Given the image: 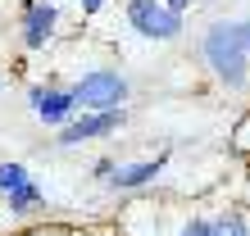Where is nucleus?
Listing matches in <instances>:
<instances>
[{
    "instance_id": "nucleus-5",
    "label": "nucleus",
    "mask_w": 250,
    "mask_h": 236,
    "mask_svg": "<svg viewBox=\"0 0 250 236\" xmlns=\"http://www.w3.org/2000/svg\"><path fill=\"white\" fill-rule=\"evenodd\" d=\"M19 32H23V50H46L55 41V32H60V9H55V0H23Z\"/></svg>"
},
{
    "instance_id": "nucleus-14",
    "label": "nucleus",
    "mask_w": 250,
    "mask_h": 236,
    "mask_svg": "<svg viewBox=\"0 0 250 236\" xmlns=\"http://www.w3.org/2000/svg\"><path fill=\"white\" fill-rule=\"evenodd\" d=\"M241 37H246V50H250V19L241 23Z\"/></svg>"
},
{
    "instance_id": "nucleus-11",
    "label": "nucleus",
    "mask_w": 250,
    "mask_h": 236,
    "mask_svg": "<svg viewBox=\"0 0 250 236\" xmlns=\"http://www.w3.org/2000/svg\"><path fill=\"white\" fill-rule=\"evenodd\" d=\"M178 236H214V223H205V218H191V223H187Z\"/></svg>"
},
{
    "instance_id": "nucleus-9",
    "label": "nucleus",
    "mask_w": 250,
    "mask_h": 236,
    "mask_svg": "<svg viewBox=\"0 0 250 236\" xmlns=\"http://www.w3.org/2000/svg\"><path fill=\"white\" fill-rule=\"evenodd\" d=\"M23 182H32V177H27V168H23V164H9V159H5V164H0V196H9V191H14V186H23Z\"/></svg>"
},
{
    "instance_id": "nucleus-12",
    "label": "nucleus",
    "mask_w": 250,
    "mask_h": 236,
    "mask_svg": "<svg viewBox=\"0 0 250 236\" xmlns=\"http://www.w3.org/2000/svg\"><path fill=\"white\" fill-rule=\"evenodd\" d=\"M78 5H82V14H86V19H91V14H100V9H105V0H78Z\"/></svg>"
},
{
    "instance_id": "nucleus-7",
    "label": "nucleus",
    "mask_w": 250,
    "mask_h": 236,
    "mask_svg": "<svg viewBox=\"0 0 250 236\" xmlns=\"http://www.w3.org/2000/svg\"><path fill=\"white\" fill-rule=\"evenodd\" d=\"M159 173H164V155H159V159H146V164H114L109 186H119V191H137V186H146V182H155Z\"/></svg>"
},
{
    "instance_id": "nucleus-6",
    "label": "nucleus",
    "mask_w": 250,
    "mask_h": 236,
    "mask_svg": "<svg viewBox=\"0 0 250 236\" xmlns=\"http://www.w3.org/2000/svg\"><path fill=\"white\" fill-rule=\"evenodd\" d=\"M27 105L46 127H64L73 114H78V96L73 91H55V86H32L27 91Z\"/></svg>"
},
{
    "instance_id": "nucleus-10",
    "label": "nucleus",
    "mask_w": 250,
    "mask_h": 236,
    "mask_svg": "<svg viewBox=\"0 0 250 236\" xmlns=\"http://www.w3.org/2000/svg\"><path fill=\"white\" fill-rule=\"evenodd\" d=\"M214 236H250V223H246L241 214H223L214 223Z\"/></svg>"
},
{
    "instance_id": "nucleus-8",
    "label": "nucleus",
    "mask_w": 250,
    "mask_h": 236,
    "mask_svg": "<svg viewBox=\"0 0 250 236\" xmlns=\"http://www.w3.org/2000/svg\"><path fill=\"white\" fill-rule=\"evenodd\" d=\"M5 204H9V214H14V218H27V214H32L37 204H41V186H37V182L14 186L9 196H5Z\"/></svg>"
},
{
    "instance_id": "nucleus-2",
    "label": "nucleus",
    "mask_w": 250,
    "mask_h": 236,
    "mask_svg": "<svg viewBox=\"0 0 250 236\" xmlns=\"http://www.w3.org/2000/svg\"><path fill=\"white\" fill-rule=\"evenodd\" d=\"M73 96H78V109H123L127 105V78L114 68H91L78 78Z\"/></svg>"
},
{
    "instance_id": "nucleus-3",
    "label": "nucleus",
    "mask_w": 250,
    "mask_h": 236,
    "mask_svg": "<svg viewBox=\"0 0 250 236\" xmlns=\"http://www.w3.org/2000/svg\"><path fill=\"white\" fill-rule=\"evenodd\" d=\"M127 23L146 41H173L182 32V14L168 9L164 0H127Z\"/></svg>"
},
{
    "instance_id": "nucleus-1",
    "label": "nucleus",
    "mask_w": 250,
    "mask_h": 236,
    "mask_svg": "<svg viewBox=\"0 0 250 236\" xmlns=\"http://www.w3.org/2000/svg\"><path fill=\"white\" fill-rule=\"evenodd\" d=\"M205 64L214 68L218 82L228 86H241L246 82V37H241V23H214L209 32H205Z\"/></svg>"
},
{
    "instance_id": "nucleus-4",
    "label": "nucleus",
    "mask_w": 250,
    "mask_h": 236,
    "mask_svg": "<svg viewBox=\"0 0 250 236\" xmlns=\"http://www.w3.org/2000/svg\"><path fill=\"white\" fill-rule=\"evenodd\" d=\"M127 123V109H82V118H68V123L60 127V141L64 150H73V145L82 141H96V137H114Z\"/></svg>"
},
{
    "instance_id": "nucleus-13",
    "label": "nucleus",
    "mask_w": 250,
    "mask_h": 236,
    "mask_svg": "<svg viewBox=\"0 0 250 236\" xmlns=\"http://www.w3.org/2000/svg\"><path fill=\"white\" fill-rule=\"evenodd\" d=\"M164 5H168V9H178V14H187V9H191V0H164Z\"/></svg>"
}]
</instances>
